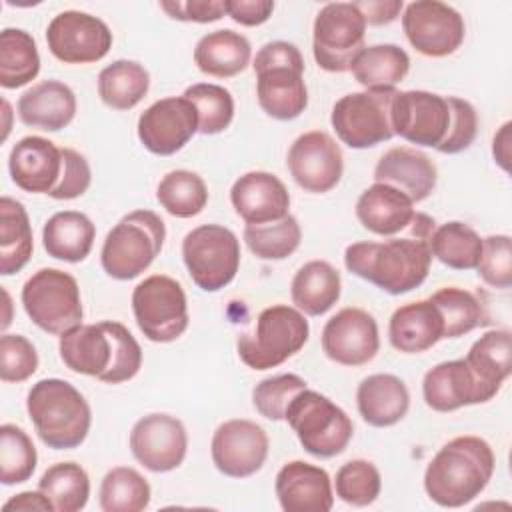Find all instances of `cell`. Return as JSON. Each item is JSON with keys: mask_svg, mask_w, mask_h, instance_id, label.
Wrapping results in <instances>:
<instances>
[{"mask_svg": "<svg viewBox=\"0 0 512 512\" xmlns=\"http://www.w3.org/2000/svg\"><path fill=\"white\" fill-rule=\"evenodd\" d=\"M408 228L410 234L404 238L390 236L382 242L364 240L346 246V270L392 296L418 288L430 272L432 254L428 240L436 222L416 212Z\"/></svg>", "mask_w": 512, "mask_h": 512, "instance_id": "6da1fadb", "label": "cell"}, {"mask_svg": "<svg viewBox=\"0 0 512 512\" xmlns=\"http://www.w3.org/2000/svg\"><path fill=\"white\" fill-rule=\"evenodd\" d=\"M64 366L106 384L132 380L142 366V348L132 332L116 320L80 324L58 340Z\"/></svg>", "mask_w": 512, "mask_h": 512, "instance_id": "7a4b0ae2", "label": "cell"}, {"mask_svg": "<svg viewBox=\"0 0 512 512\" xmlns=\"http://www.w3.org/2000/svg\"><path fill=\"white\" fill-rule=\"evenodd\" d=\"M496 468L492 446L480 436L448 440L424 470V490L442 508H460L478 498Z\"/></svg>", "mask_w": 512, "mask_h": 512, "instance_id": "3957f363", "label": "cell"}, {"mask_svg": "<svg viewBox=\"0 0 512 512\" xmlns=\"http://www.w3.org/2000/svg\"><path fill=\"white\" fill-rule=\"evenodd\" d=\"M26 410L38 438L52 450L78 448L90 432V404L66 380L42 378L32 384Z\"/></svg>", "mask_w": 512, "mask_h": 512, "instance_id": "277c9868", "label": "cell"}, {"mask_svg": "<svg viewBox=\"0 0 512 512\" xmlns=\"http://www.w3.org/2000/svg\"><path fill=\"white\" fill-rule=\"evenodd\" d=\"M166 240V224L152 210H132L106 234L100 264L114 280H134L150 268Z\"/></svg>", "mask_w": 512, "mask_h": 512, "instance_id": "5b68a950", "label": "cell"}, {"mask_svg": "<svg viewBox=\"0 0 512 512\" xmlns=\"http://www.w3.org/2000/svg\"><path fill=\"white\" fill-rule=\"evenodd\" d=\"M308 336V320L296 306L272 304L258 314L252 332L238 336L236 350L248 368L268 370L298 354Z\"/></svg>", "mask_w": 512, "mask_h": 512, "instance_id": "8992f818", "label": "cell"}, {"mask_svg": "<svg viewBox=\"0 0 512 512\" xmlns=\"http://www.w3.org/2000/svg\"><path fill=\"white\" fill-rule=\"evenodd\" d=\"M284 420L302 448L316 458H334L346 450L354 436L350 416L328 396L304 388L286 408Z\"/></svg>", "mask_w": 512, "mask_h": 512, "instance_id": "52a82bcc", "label": "cell"}, {"mask_svg": "<svg viewBox=\"0 0 512 512\" xmlns=\"http://www.w3.org/2000/svg\"><path fill=\"white\" fill-rule=\"evenodd\" d=\"M22 308L44 332L62 336L82 324L84 308L76 278L58 268H40L22 286Z\"/></svg>", "mask_w": 512, "mask_h": 512, "instance_id": "ba28073f", "label": "cell"}, {"mask_svg": "<svg viewBox=\"0 0 512 512\" xmlns=\"http://www.w3.org/2000/svg\"><path fill=\"white\" fill-rule=\"evenodd\" d=\"M182 260L204 292L226 288L240 268V240L222 224H200L182 240Z\"/></svg>", "mask_w": 512, "mask_h": 512, "instance_id": "9c48e42d", "label": "cell"}, {"mask_svg": "<svg viewBox=\"0 0 512 512\" xmlns=\"http://www.w3.org/2000/svg\"><path fill=\"white\" fill-rule=\"evenodd\" d=\"M396 88H364L338 98L330 124L342 144L354 150L374 148L394 138L390 104Z\"/></svg>", "mask_w": 512, "mask_h": 512, "instance_id": "30bf717a", "label": "cell"}, {"mask_svg": "<svg viewBox=\"0 0 512 512\" xmlns=\"http://www.w3.org/2000/svg\"><path fill=\"white\" fill-rule=\"evenodd\" d=\"M132 312L140 332L158 344L178 340L190 322L188 298L178 280L152 274L132 290Z\"/></svg>", "mask_w": 512, "mask_h": 512, "instance_id": "8fae6325", "label": "cell"}, {"mask_svg": "<svg viewBox=\"0 0 512 512\" xmlns=\"http://www.w3.org/2000/svg\"><path fill=\"white\" fill-rule=\"evenodd\" d=\"M366 20L354 2L324 4L312 24V54L316 64L332 74L348 72L364 50Z\"/></svg>", "mask_w": 512, "mask_h": 512, "instance_id": "7c38bea8", "label": "cell"}, {"mask_svg": "<svg viewBox=\"0 0 512 512\" xmlns=\"http://www.w3.org/2000/svg\"><path fill=\"white\" fill-rule=\"evenodd\" d=\"M402 30L410 46L428 58L454 54L466 36L462 14L440 0H416L402 10Z\"/></svg>", "mask_w": 512, "mask_h": 512, "instance_id": "4fadbf2b", "label": "cell"}, {"mask_svg": "<svg viewBox=\"0 0 512 512\" xmlns=\"http://www.w3.org/2000/svg\"><path fill=\"white\" fill-rule=\"evenodd\" d=\"M114 36L104 20L80 10L58 12L46 28L50 54L64 64H92L112 48Z\"/></svg>", "mask_w": 512, "mask_h": 512, "instance_id": "5bb4252c", "label": "cell"}, {"mask_svg": "<svg viewBox=\"0 0 512 512\" xmlns=\"http://www.w3.org/2000/svg\"><path fill=\"white\" fill-rule=\"evenodd\" d=\"M390 120L394 136L436 150L450 124L448 100L428 90H396L390 104Z\"/></svg>", "mask_w": 512, "mask_h": 512, "instance_id": "9a60e30c", "label": "cell"}, {"mask_svg": "<svg viewBox=\"0 0 512 512\" xmlns=\"http://www.w3.org/2000/svg\"><path fill=\"white\" fill-rule=\"evenodd\" d=\"M286 166L304 192L324 194L338 186L344 172V156L340 144L328 132L310 130L290 144Z\"/></svg>", "mask_w": 512, "mask_h": 512, "instance_id": "2e32d148", "label": "cell"}, {"mask_svg": "<svg viewBox=\"0 0 512 512\" xmlns=\"http://www.w3.org/2000/svg\"><path fill=\"white\" fill-rule=\"evenodd\" d=\"M130 452L146 470L164 474L176 470L188 452V432L172 414L152 412L136 420L130 430Z\"/></svg>", "mask_w": 512, "mask_h": 512, "instance_id": "e0dca14e", "label": "cell"}, {"mask_svg": "<svg viewBox=\"0 0 512 512\" xmlns=\"http://www.w3.org/2000/svg\"><path fill=\"white\" fill-rule=\"evenodd\" d=\"M268 448L270 440L260 424L246 418H232L214 430L210 456L220 474L248 478L264 466Z\"/></svg>", "mask_w": 512, "mask_h": 512, "instance_id": "ac0fdd59", "label": "cell"}, {"mask_svg": "<svg viewBox=\"0 0 512 512\" xmlns=\"http://www.w3.org/2000/svg\"><path fill=\"white\" fill-rule=\"evenodd\" d=\"M138 140L156 156H172L198 132V110L184 96L152 102L138 118Z\"/></svg>", "mask_w": 512, "mask_h": 512, "instance_id": "d6986e66", "label": "cell"}, {"mask_svg": "<svg viewBox=\"0 0 512 512\" xmlns=\"http://www.w3.org/2000/svg\"><path fill=\"white\" fill-rule=\"evenodd\" d=\"M322 350L340 366H364L380 350L376 318L356 306H346L330 316L322 328Z\"/></svg>", "mask_w": 512, "mask_h": 512, "instance_id": "ffe728a7", "label": "cell"}, {"mask_svg": "<svg viewBox=\"0 0 512 512\" xmlns=\"http://www.w3.org/2000/svg\"><path fill=\"white\" fill-rule=\"evenodd\" d=\"M422 396L428 408L446 414L464 406L486 404L496 394L474 376L464 358H456L440 362L424 374Z\"/></svg>", "mask_w": 512, "mask_h": 512, "instance_id": "44dd1931", "label": "cell"}, {"mask_svg": "<svg viewBox=\"0 0 512 512\" xmlns=\"http://www.w3.org/2000/svg\"><path fill=\"white\" fill-rule=\"evenodd\" d=\"M274 492L284 512H328L334 506L330 474L310 462H286L274 480Z\"/></svg>", "mask_w": 512, "mask_h": 512, "instance_id": "7402d4cb", "label": "cell"}, {"mask_svg": "<svg viewBox=\"0 0 512 512\" xmlns=\"http://www.w3.org/2000/svg\"><path fill=\"white\" fill-rule=\"evenodd\" d=\"M8 172L20 190L50 194L62 174V148L42 136H24L8 154Z\"/></svg>", "mask_w": 512, "mask_h": 512, "instance_id": "603a6c76", "label": "cell"}, {"mask_svg": "<svg viewBox=\"0 0 512 512\" xmlns=\"http://www.w3.org/2000/svg\"><path fill=\"white\" fill-rule=\"evenodd\" d=\"M230 204L246 224H266L290 214V192L276 174L252 170L232 184Z\"/></svg>", "mask_w": 512, "mask_h": 512, "instance_id": "cb8c5ba5", "label": "cell"}, {"mask_svg": "<svg viewBox=\"0 0 512 512\" xmlns=\"http://www.w3.org/2000/svg\"><path fill=\"white\" fill-rule=\"evenodd\" d=\"M374 182L390 184L418 204L434 192L438 170L432 158L422 150L396 146L378 158L374 166Z\"/></svg>", "mask_w": 512, "mask_h": 512, "instance_id": "d4e9b609", "label": "cell"}, {"mask_svg": "<svg viewBox=\"0 0 512 512\" xmlns=\"http://www.w3.org/2000/svg\"><path fill=\"white\" fill-rule=\"evenodd\" d=\"M76 106L74 90L68 84L50 78L22 92L16 112L24 126L58 132L74 120Z\"/></svg>", "mask_w": 512, "mask_h": 512, "instance_id": "484cf974", "label": "cell"}, {"mask_svg": "<svg viewBox=\"0 0 512 512\" xmlns=\"http://www.w3.org/2000/svg\"><path fill=\"white\" fill-rule=\"evenodd\" d=\"M388 340L402 354H422L444 340V322L430 300L398 306L388 322Z\"/></svg>", "mask_w": 512, "mask_h": 512, "instance_id": "4316f807", "label": "cell"}, {"mask_svg": "<svg viewBox=\"0 0 512 512\" xmlns=\"http://www.w3.org/2000/svg\"><path fill=\"white\" fill-rule=\"evenodd\" d=\"M414 202L398 188L374 182L356 200V218L376 236H394L414 220Z\"/></svg>", "mask_w": 512, "mask_h": 512, "instance_id": "83f0119b", "label": "cell"}, {"mask_svg": "<svg viewBox=\"0 0 512 512\" xmlns=\"http://www.w3.org/2000/svg\"><path fill=\"white\" fill-rule=\"evenodd\" d=\"M254 74L258 104L270 118L288 122L306 110L308 88L304 82V68L278 66Z\"/></svg>", "mask_w": 512, "mask_h": 512, "instance_id": "f1b7e54d", "label": "cell"}, {"mask_svg": "<svg viewBox=\"0 0 512 512\" xmlns=\"http://www.w3.org/2000/svg\"><path fill=\"white\" fill-rule=\"evenodd\" d=\"M356 406L368 426L388 428L406 416L410 392L394 374H370L356 388Z\"/></svg>", "mask_w": 512, "mask_h": 512, "instance_id": "f546056e", "label": "cell"}, {"mask_svg": "<svg viewBox=\"0 0 512 512\" xmlns=\"http://www.w3.org/2000/svg\"><path fill=\"white\" fill-rule=\"evenodd\" d=\"M252 46L248 38L230 28L204 34L194 46L196 68L214 78H232L248 68Z\"/></svg>", "mask_w": 512, "mask_h": 512, "instance_id": "4dcf8cb0", "label": "cell"}, {"mask_svg": "<svg viewBox=\"0 0 512 512\" xmlns=\"http://www.w3.org/2000/svg\"><path fill=\"white\" fill-rule=\"evenodd\" d=\"M96 226L84 212L62 210L52 214L42 228V246L48 256L78 264L92 252Z\"/></svg>", "mask_w": 512, "mask_h": 512, "instance_id": "1f68e13d", "label": "cell"}, {"mask_svg": "<svg viewBox=\"0 0 512 512\" xmlns=\"http://www.w3.org/2000/svg\"><path fill=\"white\" fill-rule=\"evenodd\" d=\"M342 294L340 272L326 260H310L298 268L290 284L292 304L304 316L326 314Z\"/></svg>", "mask_w": 512, "mask_h": 512, "instance_id": "d6a6232c", "label": "cell"}, {"mask_svg": "<svg viewBox=\"0 0 512 512\" xmlns=\"http://www.w3.org/2000/svg\"><path fill=\"white\" fill-rule=\"evenodd\" d=\"M34 236L28 212L22 202L10 196L0 198V274L20 272L32 258Z\"/></svg>", "mask_w": 512, "mask_h": 512, "instance_id": "836d02e7", "label": "cell"}, {"mask_svg": "<svg viewBox=\"0 0 512 512\" xmlns=\"http://www.w3.org/2000/svg\"><path fill=\"white\" fill-rule=\"evenodd\" d=\"M474 376L494 394L512 372V336L510 330L496 328L484 332L464 356Z\"/></svg>", "mask_w": 512, "mask_h": 512, "instance_id": "e575fe53", "label": "cell"}, {"mask_svg": "<svg viewBox=\"0 0 512 512\" xmlns=\"http://www.w3.org/2000/svg\"><path fill=\"white\" fill-rule=\"evenodd\" d=\"M98 96L112 110H132L150 88L148 70L136 60H114L98 74Z\"/></svg>", "mask_w": 512, "mask_h": 512, "instance_id": "d590c367", "label": "cell"}, {"mask_svg": "<svg viewBox=\"0 0 512 512\" xmlns=\"http://www.w3.org/2000/svg\"><path fill=\"white\" fill-rule=\"evenodd\" d=\"M410 70V56L396 44L364 46L350 72L358 84L368 88H396Z\"/></svg>", "mask_w": 512, "mask_h": 512, "instance_id": "8d00e7d4", "label": "cell"}, {"mask_svg": "<svg viewBox=\"0 0 512 512\" xmlns=\"http://www.w3.org/2000/svg\"><path fill=\"white\" fill-rule=\"evenodd\" d=\"M40 72L36 40L22 28L0 32V86L6 90L30 84Z\"/></svg>", "mask_w": 512, "mask_h": 512, "instance_id": "74e56055", "label": "cell"}, {"mask_svg": "<svg viewBox=\"0 0 512 512\" xmlns=\"http://www.w3.org/2000/svg\"><path fill=\"white\" fill-rule=\"evenodd\" d=\"M430 254L452 270H476L482 256L480 234L460 220L436 226L430 234Z\"/></svg>", "mask_w": 512, "mask_h": 512, "instance_id": "f35d334b", "label": "cell"}, {"mask_svg": "<svg viewBox=\"0 0 512 512\" xmlns=\"http://www.w3.org/2000/svg\"><path fill=\"white\" fill-rule=\"evenodd\" d=\"M440 312L444 322V338H460L478 326L488 324L484 302L470 290L444 286L428 298Z\"/></svg>", "mask_w": 512, "mask_h": 512, "instance_id": "ab89813d", "label": "cell"}, {"mask_svg": "<svg viewBox=\"0 0 512 512\" xmlns=\"http://www.w3.org/2000/svg\"><path fill=\"white\" fill-rule=\"evenodd\" d=\"M38 490L56 512H80L90 498V478L78 462H56L40 476Z\"/></svg>", "mask_w": 512, "mask_h": 512, "instance_id": "60d3db41", "label": "cell"}, {"mask_svg": "<svg viewBox=\"0 0 512 512\" xmlns=\"http://www.w3.org/2000/svg\"><path fill=\"white\" fill-rule=\"evenodd\" d=\"M158 204L174 218L198 216L208 204V188L192 170H170L156 186Z\"/></svg>", "mask_w": 512, "mask_h": 512, "instance_id": "b9f144b4", "label": "cell"}, {"mask_svg": "<svg viewBox=\"0 0 512 512\" xmlns=\"http://www.w3.org/2000/svg\"><path fill=\"white\" fill-rule=\"evenodd\" d=\"M98 496L104 512H142L150 504L152 490L138 470L116 466L102 478Z\"/></svg>", "mask_w": 512, "mask_h": 512, "instance_id": "7bdbcfd3", "label": "cell"}, {"mask_svg": "<svg viewBox=\"0 0 512 512\" xmlns=\"http://www.w3.org/2000/svg\"><path fill=\"white\" fill-rule=\"evenodd\" d=\"M244 242L248 250L260 260H284L292 256L302 240V230L298 220L288 214L280 220L266 224H246Z\"/></svg>", "mask_w": 512, "mask_h": 512, "instance_id": "ee69618b", "label": "cell"}, {"mask_svg": "<svg viewBox=\"0 0 512 512\" xmlns=\"http://www.w3.org/2000/svg\"><path fill=\"white\" fill-rule=\"evenodd\" d=\"M38 454L32 438L16 424L0 426V482L4 486L22 484L32 478Z\"/></svg>", "mask_w": 512, "mask_h": 512, "instance_id": "f6af8a7d", "label": "cell"}, {"mask_svg": "<svg viewBox=\"0 0 512 512\" xmlns=\"http://www.w3.org/2000/svg\"><path fill=\"white\" fill-rule=\"evenodd\" d=\"M198 110V132L214 136L224 132L234 120V98L228 88L212 82H198L182 94Z\"/></svg>", "mask_w": 512, "mask_h": 512, "instance_id": "bcb514c9", "label": "cell"}, {"mask_svg": "<svg viewBox=\"0 0 512 512\" xmlns=\"http://www.w3.org/2000/svg\"><path fill=\"white\" fill-rule=\"evenodd\" d=\"M334 490L336 496L350 506H370L382 490L380 470L370 460H348L336 472Z\"/></svg>", "mask_w": 512, "mask_h": 512, "instance_id": "7dc6e473", "label": "cell"}, {"mask_svg": "<svg viewBox=\"0 0 512 512\" xmlns=\"http://www.w3.org/2000/svg\"><path fill=\"white\" fill-rule=\"evenodd\" d=\"M308 388L306 380L298 374H276L260 380L252 390V404L260 416L278 422L284 420L286 408L292 398Z\"/></svg>", "mask_w": 512, "mask_h": 512, "instance_id": "c3c4849f", "label": "cell"}, {"mask_svg": "<svg viewBox=\"0 0 512 512\" xmlns=\"http://www.w3.org/2000/svg\"><path fill=\"white\" fill-rule=\"evenodd\" d=\"M476 270L490 288L508 290L512 286V244L508 234L482 238V256Z\"/></svg>", "mask_w": 512, "mask_h": 512, "instance_id": "681fc988", "label": "cell"}, {"mask_svg": "<svg viewBox=\"0 0 512 512\" xmlns=\"http://www.w3.org/2000/svg\"><path fill=\"white\" fill-rule=\"evenodd\" d=\"M38 352L22 334L0 336V378L2 382H24L38 370Z\"/></svg>", "mask_w": 512, "mask_h": 512, "instance_id": "f907efd6", "label": "cell"}, {"mask_svg": "<svg viewBox=\"0 0 512 512\" xmlns=\"http://www.w3.org/2000/svg\"><path fill=\"white\" fill-rule=\"evenodd\" d=\"M450 108V124L444 140L436 146L440 154H460L468 150L478 134L476 108L458 96H446Z\"/></svg>", "mask_w": 512, "mask_h": 512, "instance_id": "816d5d0a", "label": "cell"}, {"mask_svg": "<svg viewBox=\"0 0 512 512\" xmlns=\"http://www.w3.org/2000/svg\"><path fill=\"white\" fill-rule=\"evenodd\" d=\"M90 182L92 170L88 160L74 148H62V174L48 196L54 200H74L90 188Z\"/></svg>", "mask_w": 512, "mask_h": 512, "instance_id": "f5cc1de1", "label": "cell"}, {"mask_svg": "<svg viewBox=\"0 0 512 512\" xmlns=\"http://www.w3.org/2000/svg\"><path fill=\"white\" fill-rule=\"evenodd\" d=\"M160 8L172 18L180 22H196V24H208L216 22L226 14L224 0H172V2H160Z\"/></svg>", "mask_w": 512, "mask_h": 512, "instance_id": "db71d44e", "label": "cell"}, {"mask_svg": "<svg viewBox=\"0 0 512 512\" xmlns=\"http://www.w3.org/2000/svg\"><path fill=\"white\" fill-rule=\"evenodd\" d=\"M278 66H294V68H304V58L302 52L298 50L296 44L286 42V40H272L260 46L252 60L254 72H260L264 68H278Z\"/></svg>", "mask_w": 512, "mask_h": 512, "instance_id": "11a10c76", "label": "cell"}, {"mask_svg": "<svg viewBox=\"0 0 512 512\" xmlns=\"http://www.w3.org/2000/svg\"><path fill=\"white\" fill-rule=\"evenodd\" d=\"M226 14L240 26H260L264 24L272 12V0H224Z\"/></svg>", "mask_w": 512, "mask_h": 512, "instance_id": "9f6ffc18", "label": "cell"}, {"mask_svg": "<svg viewBox=\"0 0 512 512\" xmlns=\"http://www.w3.org/2000/svg\"><path fill=\"white\" fill-rule=\"evenodd\" d=\"M360 14L366 20V26H384L394 22L400 12L404 10L402 0H364V2H354Z\"/></svg>", "mask_w": 512, "mask_h": 512, "instance_id": "6f0895ef", "label": "cell"}, {"mask_svg": "<svg viewBox=\"0 0 512 512\" xmlns=\"http://www.w3.org/2000/svg\"><path fill=\"white\" fill-rule=\"evenodd\" d=\"M2 510L8 512V510H42V512H52L54 510V504L44 496V492L40 490H26V492H20L12 498H8L4 504H2Z\"/></svg>", "mask_w": 512, "mask_h": 512, "instance_id": "680465c9", "label": "cell"}, {"mask_svg": "<svg viewBox=\"0 0 512 512\" xmlns=\"http://www.w3.org/2000/svg\"><path fill=\"white\" fill-rule=\"evenodd\" d=\"M510 128H512V122H504V124L500 126V130L494 134V140H492V156H494V162H496L504 172L510 170Z\"/></svg>", "mask_w": 512, "mask_h": 512, "instance_id": "91938a15", "label": "cell"}, {"mask_svg": "<svg viewBox=\"0 0 512 512\" xmlns=\"http://www.w3.org/2000/svg\"><path fill=\"white\" fill-rule=\"evenodd\" d=\"M2 112H4V116H6V124H4V134H2V140H6L8 138V132H10V104H8V100H2Z\"/></svg>", "mask_w": 512, "mask_h": 512, "instance_id": "94428289", "label": "cell"}, {"mask_svg": "<svg viewBox=\"0 0 512 512\" xmlns=\"http://www.w3.org/2000/svg\"><path fill=\"white\" fill-rule=\"evenodd\" d=\"M2 294H4V300H6V312L10 310V296H8V292L6 290H2ZM8 324H10V314H6V318H4V322H2V330H6L8 328Z\"/></svg>", "mask_w": 512, "mask_h": 512, "instance_id": "6125c7cd", "label": "cell"}]
</instances>
